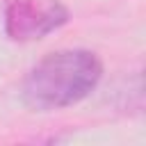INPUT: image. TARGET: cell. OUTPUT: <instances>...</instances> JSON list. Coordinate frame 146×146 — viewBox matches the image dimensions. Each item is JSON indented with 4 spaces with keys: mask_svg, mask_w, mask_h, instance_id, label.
Here are the masks:
<instances>
[{
    "mask_svg": "<svg viewBox=\"0 0 146 146\" xmlns=\"http://www.w3.org/2000/svg\"><path fill=\"white\" fill-rule=\"evenodd\" d=\"M103 64L96 52L71 48L39 59L23 80V100L32 110H62L87 98L100 82Z\"/></svg>",
    "mask_w": 146,
    "mask_h": 146,
    "instance_id": "obj_1",
    "label": "cell"
},
{
    "mask_svg": "<svg viewBox=\"0 0 146 146\" xmlns=\"http://www.w3.org/2000/svg\"><path fill=\"white\" fill-rule=\"evenodd\" d=\"M66 23L62 0H9L5 7V34L11 41H36Z\"/></svg>",
    "mask_w": 146,
    "mask_h": 146,
    "instance_id": "obj_2",
    "label": "cell"
}]
</instances>
